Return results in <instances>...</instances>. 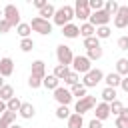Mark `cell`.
I'll return each mask as SVG.
<instances>
[{
    "label": "cell",
    "mask_w": 128,
    "mask_h": 128,
    "mask_svg": "<svg viewBox=\"0 0 128 128\" xmlns=\"http://www.w3.org/2000/svg\"><path fill=\"white\" fill-rule=\"evenodd\" d=\"M116 128H128V120L122 116H116Z\"/></svg>",
    "instance_id": "b9f144b4"
},
{
    "label": "cell",
    "mask_w": 128,
    "mask_h": 128,
    "mask_svg": "<svg viewBox=\"0 0 128 128\" xmlns=\"http://www.w3.org/2000/svg\"><path fill=\"white\" fill-rule=\"evenodd\" d=\"M30 32H32V28H30L28 22H20V24L16 26V34H18L20 38H30Z\"/></svg>",
    "instance_id": "603a6c76"
},
{
    "label": "cell",
    "mask_w": 128,
    "mask_h": 128,
    "mask_svg": "<svg viewBox=\"0 0 128 128\" xmlns=\"http://www.w3.org/2000/svg\"><path fill=\"white\" fill-rule=\"evenodd\" d=\"M112 22H114V26H116L118 30L128 28V6H122V4H120L118 12L112 16Z\"/></svg>",
    "instance_id": "9c48e42d"
},
{
    "label": "cell",
    "mask_w": 128,
    "mask_h": 128,
    "mask_svg": "<svg viewBox=\"0 0 128 128\" xmlns=\"http://www.w3.org/2000/svg\"><path fill=\"white\" fill-rule=\"evenodd\" d=\"M54 12H56V8L52 6V4H46L42 10H40V18H44V20H50V18H54Z\"/></svg>",
    "instance_id": "f1b7e54d"
},
{
    "label": "cell",
    "mask_w": 128,
    "mask_h": 128,
    "mask_svg": "<svg viewBox=\"0 0 128 128\" xmlns=\"http://www.w3.org/2000/svg\"><path fill=\"white\" fill-rule=\"evenodd\" d=\"M2 16H4V20H6L12 28H16V26L20 24V10H18L14 4H6V6L2 8Z\"/></svg>",
    "instance_id": "5b68a950"
},
{
    "label": "cell",
    "mask_w": 128,
    "mask_h": 128,
    "mask_svg": "<svg viewBox=\"0 0 128 128\" xmlns=\"http://www.w3.org/2000/svg\"><path fill=\"white\" fill-rule=\"evenodd\" d=\"M120 116H122V118H126V120H128V108H126V106H124V108H122V112H120Z\"/></svg>",
    "instance_id": "7dc6e473"
},
{
    "label": "cell",
    "mask_w": 128,
    "mask_h": 128,
    "mask_svg": "<svg viewBox=\"0 0 128 128\" xmlns=\"http://www.w3.org/2000/svg\"><path fill=\"white\" fill-rule=\"evenodd\" d=\"M16 116H18L16 112H8V110H6V112H4L0 118H2V120H4L8 126H12V124H16Z\"/></svg>",
    "instance_id": "8d00e7d4"
},
{
    "label": "cell",
    "mask_w": 128,
    "mask_h": 128,
    "mask_svg": "<svg viewBox=\"0 0 128 128\" xmlns=\"http://www.w3.org/2000/svg\"><path fill=\"white\" fill-rule=\"evenodd\" d=\"M28 86H30L32 90H38V88L42 86V80H40V78H34V76H28Z\"/></svg>",
    "instance_id": "f35d334b"
},
{
    "label": "cell",
    "mask_w": 128,
    "mask_h": 128,
    "mask_svg": "<svg viewBox=\"0 0 128 128\" xmlns=\"http://www.w3.org/2000/svg\"><path fill=\"white\" fill-rule=\"evenodd\" d=\"M20 106H22V100H20L18 96H14V98H10V100L6 102V110H8V112H16V114H18Z\"/></svg>",
    "instance_id": "484cf974"
},
{
    "label": "cell",
    "mask_w": 128,
    "mask_h": 128,
    "mask_svg": "<svg viewBox=\"0 0 128 128\" xmlns=\"http://www.w3.org/2000/svg\"><path fill=\"white\" fill-rule=\"evenodd\" d=\"M54 100L58 102V106H68L74 98H72V94H70V88H66V86H58V88L54 90Z\"/></svg>",
    "instance_id": "ba28073f"
},
{
    "label": "cell",
    "mask_w": 128,
    "mask_h": 128,
    "mask_svg": "<svg viewBox=\"0 0 128 128\" xmlns=\"http://www.w3.org/2000/svg\"><path fill=\"white\" fill-rule=\"evenodd\" d=\"M66 126H68V128H84V116H80V114L72 112V114H70V118L66 120Z\"/></svg>",
    "instance_id": "ac0fdd59"
},
{
    "label": "cell",
    "mask_w": 128,
    "mask_h": 128,
    "mask_svg": "<svg viewBox=\"0 0 128 128\" xmlns=\"http://www.w3.org/2000/svg\"><path fill=\"white\" fill-rule=\"evenodd\" d=\"M32 48H34V40L32 38H22L20 40V50L22 52H30Z\"/></svg>",
    "instance_id": "d590c367"
},
{
    "label": "cell",
    "mask_w": 128,
    "mask_h": 128,
    "mask_svg": "<svg viewBox=\"0 0 128 128\" xmlns=\"http://www.w3.org/2000/svg\"><path fill=\"white\" fill-rule=\"evenodd\" d=\"M68 72H70V68H68V66L56 64V66H54V72H52V74H54V76H56L58 80H64V78L68 76Z\"/></svg>",
    "instance_id": "83f0119b"
},
{
    "label": "cell",
    "mask_w": 128,
    "mask_h": 128,
    "mask_svg": "<svg viewBox=\"0 0 128 128\" xmlns=\"http://www.w3.org/2000/svg\"><path fill=\"white\" fill-rule=\"evenodd\" d=\"M28 24H30L32 32H38V34H42V36L52 34V22H50V20H44V18H40V16H34Z\"/></svg>",
    "instance_id": "7a4b0ae2"
},
{
    "label": "cell",
    "mask_w": 128,
    "mask_h": 128,
    "mask_svg": "<svg viewBox=\"0 0 128 128\" xmlns=\"http://www.w3.org/2000/svg\"><path fill=\"white\" fill-rule=\"evenodd\" d=\"M88 8H90V12L104 10V0H88Z\"/></svg>",
    "instance_id": "e575fe53"
},
{
    "label": "cell",
    "mask_w": 128,
    "mask_h": 128,
    "mask_svg": "<svg viewBox=\"0 0 128 128\" xmlns=\"http://www.w3.org/2000/svg\"><path fill=\"white\" fill-rule=\"evenodd\" d=\"M10 30H12V26H10V24L2 18V20H0V34H8Z\"/></svg>",
    "instance_id": "60d3db41"
},
{
    "label": "cell",
    "mask_w": 128,
    "mask_h": 128,
    "mask_svg": "<svg viewBox=\"0 0 128 128\" xmlns=\"http://www.w3.org/2000/svg\"><path fill=\"white\" fill-rule=\"evenodd\" d=\"M84 48H86V50H92V48H100V40H98L96 36L84 38Z\"/></svg>",
    "instance_id": "d6a6232c"
},
{
    "label": "cell",
    "mask_w": 128,
    "mask_h": 128,
    "mask_svg": "<svg viewBox=\"0 0 128 128\" xmlns=\"http://www.w3.org/2000/svg\"><path fill=\"white\" fill-rule=\"evenodd\" d=\"M32 4H34V6H36V8H38V10H42V8H44V6H46V4H48V2H46V0H34V2H32Z\"/></svg>",
    "instance_id": "f6af8a7d"
},
{
    "label": "cell",
    "mask_w": 128,
    "mask_h": 128,
    "mask_svg": "<svg viewBox=\"0 0 128 128\" xmlns=\"http://www.w3.org/2000/svg\"><path fill=\"white\" fill-rule=\"evenodd\" d=\"M78 82H80V74H76L74 70H70V72H68V76L64 78V84H66V86H70V88H72L74 84H78Z\"/></svg>",
    "instance_id": "4dcf8cb0"
},
{
    "label": "cell",
    "mask_w": 128,
    "mask_h": 128,
    "mask_svg": "<svg viewBox=\"0 0 128 128\" xmlns=\"http://www.w3.org/2000/svg\"><path fill=\"white\" fill-rule=\"evenodd\" d=\"M120 80H122L120 74L108 72V74H104V80L102 82H106V88H120Z\"/></svg>",
    "instance_id": "e0dca14e"
},
{
    "label": "cell",
    "mask_w": 128,
    "mask_h": 128,
    "mask_svg": "<svg viewBox=\"0 0 128 128\" xmlns=\"http://www.w3.org/2000/svg\"><path fill=\"white\" fill-rule=\"evenodd\" d=\"M54 114H56V118H58V120H68L72 112H70V108H68V106H58Z\"/></svg>",
    "instance_id": "1f68e13d"
},
{
    "label": "cell",
    "mask_w": 128,
    "mask_h": 128,
    "mask_svg": "<svg viewBox=\"0 0 128 128\" xmlns=\"http://www.w3.org/2000/svg\"><path fill=\"white\" fill-rule=\"evenodd\" d=\"M90 8H88V0H76V4H74V18H78V20H88L90 18Z\"/></svg>",
    "instance_id": "30bf717a"
},
{
    "label": "cell",
    "mask_w": 128,
    "mask_h": 128,
    "mask_svg": "<svg viewBox=\"0 0 128 128\" xmlns=\"http://www.w3.org/2000/svg\"><path fill=\"white\" fill-rule=\"evenodd\" d=\"M104 80V72L100 70V68H92L90 72H86L84 76H82V86L88 90V88H94L96 84H100Z\"/></svg>",
    "instance_id": "277c9868"
},
{
    "label": "cell",
    "mask_w": 128,
    "mask_h": 128,
    "mask_svg": "<svg viewBox=\"0 0 128 128\" xmlns=\"http://www.w3.org/2000/svg\"><path fill=\"white\" fill-rule=\"evenodd\" d=\"M8 128H24V126H20V124H12V126H8Z\"/></svg>",
    "instance_id": "681fc988"
},
{
    "label": "cell",
    "mask_w": 128,
    "mask_h": 128,
    "mask_svg": "<svg viewBox=\"0 0 128 128\" xmlns=\"http://www.w3.org/2000/svg\"><path fill=\"white\" fill-rule=\"evenodd\" d=\"M94 106H96V98H94V96H84V98L76 100V104H74V112L80 114V116H84V114L90 112Z\"/></svg>",
    "instance_id": "52a82bcc"
},
{
    "label": "cell",
    "mask_w": 128,
    "mask_h": 128,
    "mask_svg": "<svg viewBox=\"0 0 128 128\" xmlns=\"http://www.w3.org/2000/svg\"><path fill=\"white\" fill-rule=\"evenodd\" d=\"M78 30H80V36H82V38H90V36L96 34V28H94L90 22H82V24L78 26Z\"/></svg>",
    "instance_id": "ffe728a7"
},
{
    "label": "cell",
    "mask_w": 128,
    "mask_h": 128,
    "mask_svg": "<svg viewBox=\"0 0 128 128\" xmlns=\"http://www.w3.org/2000/svg\"><path fill=\"white\" fill-rule=\"evenodd\" d=\"M118 8H120V4H118L116 0H106V2H104V12H106L108 16H114V14L118 12Z\"/></svg>",
    "instance_id": "d4e9b609"
},
{
    "label": "cell",
    "mask_w": 128,
    "mask_h": 128,
    "mask_svg": "<svg viewBox=\"0 0 128 128\" xmlns=\"http://www.w3.org/2000/svg\"><path fill=\"white\" fill-rule=\"evenodd\" d=\"M88 128H102V122L96 120V118H92V120L88 122Z\"/></svg>",
    "instance_id": "7bdbcfd3"
},
{
    "label": "cell",
    "mask_w": 128,
    "mask_h": 128,
    "mask_svg": "<svg viewBox=\"0 0 128 128\" xmlns=\"http://www.w3.org/2000/svg\"><path fill=\"white\" fill-rule=\"evenodd\" d=\"M126 36H128V34H126Z\"/></svg>",
    "instance_id": "f5cc1de1"
},
{
    "label": "cell",
    "mask_w": 128,
    "mask_h": 128,
    "mask_svg": "<svg viewBox=\"0 0 128 128\" xmlns=\"http://www.w3.org/2000/svg\"><path fill=\"white\" fill-rule=\"evenodd\" d=\"M2 18H4V16H2V8H0V20H2Z\"/></svg>",
    "instance_id": "816d5d0a"
},
{
    "label": "cell",
    "mask_w": 128,
    "mask_h": 128,
    "mask_svg": "<svg viewBox=\"0 0 128 128\" xmlns=\"http://www.w3.org/2000/svg\"><path fill=\"white\" fill-rule=\"evenodd\" d=\"M2 86H4V78L0 76V88H2Z\"/></svg>",
    "instance_id": "f907efd6"
},
{
    "label": "cell",
    "mask_w": 128,
    "mask_h": 128,
    "mask_svg": "<svg viewBox=\"0 0 128 128\" xmlns=\"http://www.w3.org/2000/svg\"><path fill=\"white\" fill-rule=\"evenodd\" d=\"M10 98H14V88H12L10 84H4V86L0 88V100L8 102Z\"/></svg>",
    "instance_id": "4316f807"
},
{
    "label": "cell",
    "mask_w": 128,
    "mask_h": 128,
    "mask_svg": "<svg viewBox=\"0 0 128 128\" xmlns=\"http://www.w3.org/2000/svg\"><path fill=\"white\" fill-rule=\"evenodd\" d=\"M72 18H74V6H68V4H64V6L56 8L52 22H54L56 26H60V28H62V26L70 24V22H72Z\"/></svg>",
    "instance_id": "6da1fadb"
},
{
    "label": "cell",
    "mask_w": 128,
    "mask_h": 128,
    "mask_svg": "<svg viewBox=\"0 0 128 128\" xmlns=\"http://www.w3.org/2000/svg\"><path fill=\"white\" fill-rule=\"evenodd\" d=\"M0 128H8V124H6V122H4L2 118H0Z\"/></svg>",
    "instance_id": "c3c4849f"
},
{
    "label": "cell",
    "mask_w": 128,
    "mask_h": 128,
    "mask_svg": "<svg viewBox=\"0 0 128 128\" xmlns=\"http://www.w3.org/2000/svg\"><path fill=\"white\" fill-rule=\"evenodd\" d=\"M12 72H14V60L10 56H2L0 58V76L8 78V76H12Z\"/></svg>",
    "instance_id": "7c38bea8"
},
{
    "label": "cell",
    "mask_w": 128,
    "mask_h": 128,
    "mask_svg": "<svg viewBox=\"0 0 128 128\" xmlns=\"http://www.w3.org/2000/svg\"><path fill=\"white\" fill-rule=\"evenodd\" d=\"M70 94H72V98H84V96H88V90L82 86V82H78V84H74L72 88H70Z\"/></svg>",
    "instance_id": "44dd1931"
},
{
    "label": "cell",
    "mask_w": 128,
    "mask_h": 128,
    "mask_svg": "<svg viewBox=\"0 0 128 128\" xmlns=\"http://www.w3.org/2000/svg\"><path fill=\"white\" fill-rule=\"evenodd\" d=\"M18 116L24 118V120L34 118V116H36V108H34V104H30V102H22V106H20V110H18Z\"/></svg>",
    "instance_id": "9a60e30c"
},
{
    "label": "cell",
    "mask_w": 128,
    "mask_h": 128,
    "mask_svg": "<svg viewBox=\"0 0 128 128\" xmlns=\"http://www.w3.org/2000/svg\"><path fill=\"white\" fill-rule=\"evenodd\" d=\"M118 50L128 52V36H120L118 38Z\"/></svg>",
    "instance_id": "ab89813d"
},
{
    "label": "cell",
    "mask_w": 128,
    "mask_h": 128,
    "mask_svg": "<svg viewBox=\"0 0 128 128\" xmlns=\"http://www.w3.org/2000/svg\"><path fill=\"white\" fill-rule=\"evenodd\" d=\"M72 70L76 72V74H86V72H90L92 70V62L86 58V54H78V56H74V60H72Z\"/></svg>",
    "instance_id": "8992f818"
},
{
    "label": "cell",
    "mask_w": 128,
    "mask_h": 128,
    "mask_svg": "<svg viewBox=\"0 0 128 128\" xmlns=\"http://www.w3.org/2000/svg\"><path fill=\"white\" fill-rule=\"evenodd\" d=\"M110 20H112V16H108L104 10L92 12V14H90V18H88V22H90L94 28H98V26H108V24H110Z\"/></svg>",
    "instance_id": "8fae6325"
},
{
    "label": "cell",
    "mask_w": 128,
    "mask_h": 128,
    "mask_svg": "<svg viewBox=\"0 0 128 128\" xmlns=\"http://www.w3.org/2000/svg\"><path fill=\"white\" fill-rule=\"evenodd\" d=\"M86 58L92 62V60H100L102 58V46L100 48H92V50H88L86 52Z\"/></svg>",
    "instance_id": "836d02e7"
},
{
    "label": "cell",
    "mask_w": 128,
    "mask_h": 128,
    "mask_svg": "<svg viewBox=\"0 0 128 128\" xmlns=\"http://www.w3.org/2000/svg\"><path fill=\"white\" fill-rule=\"evenodd\" d=\"M30 76L44 80V76H46V64H44V60H34V62H32V70H30Z\"/></svg>",
    "instance_id": "5bb4252c"
},
{
    "label": "cell",
    "mask_w": 128,
    "mask_h": 128,
    "mask_svg": "<svg viewBox=\"0 0 128 128\" xmlns=\"http://www.w3.org/2000/svg\"><path fill=\"white\" fill-rule=\"evenodd\" d=\"M110 34H112V30H110V26H98L96 28V38L98 40H106V38H110Z\"/></svg>",
    "instance_id": "f546056e"
},
{
    "label": "cell",
    "mask_w": 128,
    "mask_h": 128,
    "mask_svg": "<svg viewBox=\"0 0 128 128\" xmlns=\"http://www.w3.org/2000/svg\"><path fill=\"white\" fill-rule=\"evenodd\" d=\"M120 88H122V90L128 94V76H124V78L120 80Z\"/></svg>",
    "instance_id": "ee69618b"
},
{
    "label": "cell",
    "mask_w": 128,
    "mask_h": 128,
    "mask_svg": "<svg viewBox=\"0 0 128 128\" xmlns=\"http://www.w3.org/2000/svg\"><path fill=\"white\" fill-rule=\"evenodd\" d=\"M56 60H58V64L70 68V66H72V60H74L72 48L66 46V44H58V46H56Z\"/></svg>",
    "instance_id": "3957f363"
},
{
    "label": "cell",
    "mask_w": 128,
    "mask_h": 128,
    "mask_svg": "<svg viewBox=\"0 0 128 128\" xmlns=\"http://www.w3.org/2000/svg\"><path fill=\"white\" fill-rule=\"evenodd\" d=\"M4 112H6V102H4V100H0V116H2Z\"/></svg>",
    "instance_id": "bcb514c9"
},
{
    "label": "cell",
    "mask_w": 128,
    "mask_h": 128,
    "mask_svg": "<svg viewBox=\"0 0 128 128\" xmlns=\"http://www.w3.org/2000/svg\"><path fill=\"white\" fill-rule=\"evenodd\" d=\"M62 36H64V38H68V40H74V38H78V36H80V30H78V26H76L74 22H70V24L62 26Z\"/></svg>",
    "instance_id": "2e32d148"
},
{
    "label": "cell",
    "mask_w": 128,
    "mask_h": 128,
    "mask_svg": "<svg viewBox=\"0 0 128 128\" xmlns=\"http://www.w3.org/2000/svg\"><path fill=\"white\" fill-rule=\"evenodd\" d=\"M122 108H124V106H122V102H120V100L116 98V100H114V102L110 104V114H114V116H120Z\"/></svg>",
    "instance_id": "74e56055"
},
{
    "label": "cell",
    "mask_w": 128,
    "mask_h": 128,
    "mask_svg": "<svg viewBox=\"0 0 128 128\" xmlns=\"http://www.w3.org/2000/svg\"><path fill=\"white\" fill-rule=\"evenodd\" d=\"M100 96H102V102H106V104H112V102L116 100V88H104Z\"/></svg>",
    "instance_id": "cb8c5ba5"
},
{
    "label": "cell",
    "mask_w": 128,
    "mask_h": 128,
    "mask_svg": "<svg viewBox=\"0 0 128 128\" xmlns=\"http://www.w3.org/2000/svg\"><path fill=\"white\" fill-rule=\"evenodd\" d=\"M94 118L100 120V122H104L106 118H110V104H106V102H98V104L94 106Z\"/></svg>",
    "instance_id": "4fadbf2b"
},
{
    "label": "cell",
    "mask_w": 128,
    "mask_h": 128,
    "mask_svg": "<svg viewBox=\"0 0 128 128\" xmlns=\"http://www.w3.org/2000/svg\"><path fill=\"white\" fill-rule=\"evenodd\" d=\"M114 72L120 74L122 78L128 76V58H118V60H116V70H114Z\"/></svg>",
    "instance_id": "7402d4cb"
},
{
    "label": "cell",
    "mask_w": 128,
    "mask_h": 128,
    "mask_svg": "<svg viewBox=\"0 0 128 128\" xmlns=\"http://www.w3.org/2000/svg\"><path fill=\"white\" fill-rule=\"evenodd\" d=\"M42 86L54 92V90H56V88L60 86V80H58V78H56L54 74H46V76H44V80H42Z\"/></svg>",
    "instance_id": "d6986e66"
}]
</instances>
